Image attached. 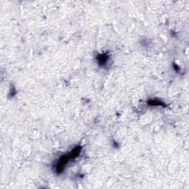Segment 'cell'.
<instances>
[{
  "label": "cell",
  "mask_w": 189,
  "mask_h": 189,
  "mask_svg": "<svg viewBox=\"0 0 189 189\" xmlns=\"http://www.w3.org/2000/svg\"><path fill=\"white\" fill-rule=\"evenodd\" d=\"M70 158H72L70 154H69V155H64L60 158V160H58L57 165H56V171L58 174H60L62 172L65 165L67 164V162Z\"/></svg>",
  "instance_id": "1"
},
{
  "label": "cell",
  "mask_w": 189,
  "mask_h": 189,
  "mask_svg": "<svg viewBox=\"0 0 189 189\" xmlns=\"http://www.w3.org/2000/svg\"><path fill=\"white\" fill-rule=\"evenodd\" d=\"M149 104L151 105V106H153V105L154 106H157V105H158V106H160V105L164 106V104H163V103H162L160 100H149Z\"/></svg>",
  "instance_id": "2"
},
{
  "label": "cell",
  "mask_w": 189,
  "mask_h": 189,
  "mask_svg": "<svg viewBox=\"0 0 189 189\" xmlns=\"http://www.w3.org/2000/svg\"><path fill=\"white\" fill-rule=\"evenodd\" d=\"M98 60L99 61L100 64H104L107 61V56L106 55H100L98 57Z\"/></svg>",
  "instance_id": "3"
}]
</instances>
